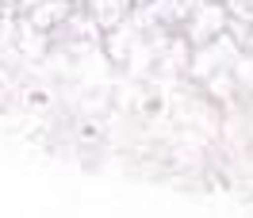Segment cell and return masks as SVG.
Returning a JSON list of instances; mask_svg holds the SVG:
<instances>
[{"instance_id": "6", "label": "cell", "mask_w": 253, "mask_h": 218, "mask_svg": "<svg viewBox=\"0 0 253 218\" xmlns=\"http://www.w3.org/2000/svg\"><path fill=\"white\" fill-rule=\"evenodd\" d=\"M207 92L215 96V100H222V104H230V96H234V77H230V69H215L211 77H204Z\"/></svg>"}, {"instance_id": "9", "label": "cell", "mask_w": 253, "mask_h": 218, "mask_svg": "<svg viewBox=\"0 0 253 218\" xmlns=\"http://www.w3.org/2000/svg\"><path fill=\"white\" fill-rule=\"evenodd\" d=\"M35 4H39V0H16V16H27Z\"/></svg>"}, {"instance_id": "7", "label": "cell", "mask_w": 253, "mask_h": 218, "mask_svg": "<svg viewBox=\"0 0 253 218\" xmlns=\"http://www.w3.org/2000/svg\"><path fill=\"white\" fill-rule=\"evenodd\" d=\"M226 35H230V42H234L238 50H242V54H250L253 50V23L250 19H226Z\"/></svg>"}, {"instance_id": "3", "label": "cell", "mask_w": 253, "mask_h": 218, "mask_svg": "<svg viewBox=\"0 0 253 218\" xmlns=\"http://www.w3.org/2000/svg\"><path fill=\"white\" fill-rule=\"evenodd\" d=\"M188 62H192V42L180 31L169 35V42H165L161 54H158V69L173 77V73H188Z\"/></svg>"}, {"instance_id": "2", "label": "cell", "mask_w": 253, "mask_h": 218, "mask_svg": "<svg viewBox=\"0 0 253 218\" xmlns=\"http://www.w3.org/2000/svg\"><path fill=\"white\" fill-rule=\"evenodd\" d=\"M242 54V50L230 42V35L222 31L219 38H211V42H204V46H192V62H188V77L204 80L211 77L215 69H230L234 65V58Z\"/></svg>"}, {"instance_id": "10", "label": "cell", "mask_w": 253, "mask_h": 218, "mask_svg": "<svg viewBox=\"0 0 253 218\" xmlns=\"http://www.w3.org/2000/svg\"><path fill=\"white\" fill-rule=\"evenodd\" d=\"M142 4H150V0H134V8H142Z\"/></svg>"}, {"instance_id": "1", "label": "cell", "mask_w": 253, "mask_h": 218, "mask_svg": "<svg viewBox=\"0 0 253 218\" xmlns=\"http://www.w3.org/2000/svg\"><path fill=\"white\" fill-rule=\"evenodd\" d=\"M226 19L230 16H226V4H222V0H204L176 31L184 35L192 46H204V42H211V38H219V35L226 31Z\"/></svg>"}, {"instance_id": "4", "label": "cell", "mask_w": 253, "mask_h": 218, "mask_svg": "<svg viewBox=\"0 0 253 218\" xmlns=\"http://www.w3.org/2000/svg\"><path fill=\"white\" fill-rule=\"evenodd\" d=\"M73 8H77L73 0H39L31 12H27V19H31L39 31H46V35H50L54 27H62V23H65V16H69Z\"/></svg>"}, {"instance_id": "8", "label": "cell", "mask_w": 253, "mask_h": 218, "mask_svg": "<svg viewBox=\"0 0 253 218\" xmlns=\"http://www.w3.org/2000/svg\"><path fill=\"white\" fill-rule=\"evenodd\" d=\"M222 4H226V16L250 19V23H253V0H222Z\"/></svg>"}, {"instance_id": "5", "label": "cell", "mask_w": 253, "mask_h": 218, "mask_svg": "<svg viewBox=\"0 0 253 218\" xmlns=\"http://www.w3.org/2000/svg\"><path fill=\"white\" fill-rule=\"evenodd\" d=\"M230 77H234V88H238V92H253V50L234 58V65H230Z\"/></svg>"}]
</instances>
